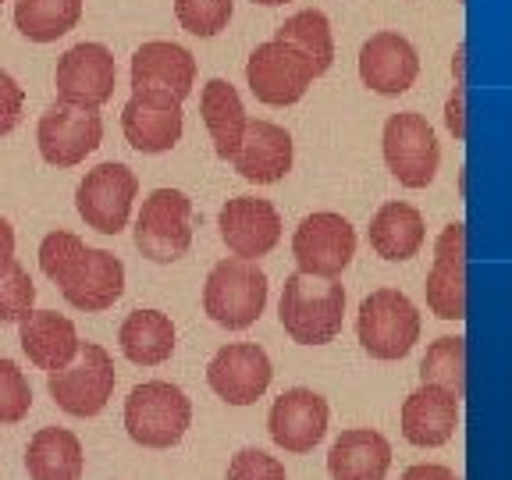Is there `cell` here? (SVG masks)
Masks as SVG:
<instances>
[{
  "mask_svg": "<svg viewBox=\"0 0 512 480\" xmlns=\"http://www.w3.org/2000/svg\"><path fill=\"white\" fill-rule=\"evenodd\" d=\"M281 328L299 345H328L342 331L345 288L335 278L317 274H292L285 278V292L278 303Z\"/></svg>",
  "mask_w": 512,
  "mask_h": 480,
  "instance_id": "obj_1",
  "label": "cell"
},
{
  "mask_svg": "<svg viewBox=\"0 0 512 480\" xmlns=\"http://www.w3.org/2000/svg\"><path fill=\"white\" fill-rule=\"evenodd\" d=\"M267 306V274L256 260L228 256L203 281V313L217 328L246 331L253 328Z\"/></svg>",
  "mask_w": 512,
  "mask_h": 480,
  "instance_id": "obj_2",
  "label": "cell"
},
{
  "mask_svg": "<svg viewBox=\"0 0 512 480\" xmlns=\"http://www.w3.org/2000/svg\"><path fill=\"white\" fill-rule=\"evenodd\" d=\"M192 424L189 395L171 381H143L125 399V431L143 448H171Z\"/></svg>",
  "mask_w": 512,
  "mask_h": 480,
  "instance_id": "obj_3",
  "label": "cell"
},
{
  "mask_svg": "<svg viewBox=\"0 0 512 480\" xmlns=\"http://www.w3.org/2000/svg\"><path fill=\"white\" fill-rule=\"evenodd\" d=\"M356 335L374 360H402L420 338V313L406 292L377 288L360 303Z\"/></svg>",
  "mask_w": 512,
  "mask_h": 480,
  "instance_id": "obj_4",
  "label": "cell"
},
{
  "mask_svg": "<svg viewBox=\"0 0 512 480\" xmlns=\"http://www.w3.org/2000/svg\"><path fill=\"white\" fill-rule=\"evenodd\" d=\"M381 150L392 178L399 185H406V189H427L434 182V175H438L441 146L431 121L424 114L416 111L392 114V118L384 121Z\"/></svg>",
  "mask_w": 512,
  "mask_h": 480,
  "instance_id": "obj_5",
  "label": "cell"
},
{
  "mask_svg": "<svg viewBox=\"0 0 512 480\" xmlns=\"http://www.w3.org/2000/svg\"><path fill=\"white\" fill-rule=\"evenodd\" d=\"M114 384L118 374L111 352L96 342H82L75 360L47 377V392L68 416H96L111 402Z\"/></svg>",
  "mask_w": 512,
  "mask_h": 480,
  "instance_id": "obj_6",
  "label": "cell"
},
{
  "mask_svg": "<svg viewBox=\"0 0 512 480\" xmlns=\"http://www.w3.org/2000/svg\"><path fill=\"white\" fill-rule=\"evenodd\" d=\"M192 246V200L182 189H153L136 217V249L153 264H175Z\"/></svg>",
  "mask_w": 512,
  "mask_h": 480,
  "instance_id": "obj_7",
  "label": "cell"
},
{
  "mask_svg": "<svg viewBox=\"0 0 512 480\" xmlns=\"http://www.w3.org/2000/svg\"><path fill=\"white\" fill-rule=\"evenodd\" d=\"M139 196V178L128 164L107 160L86 171V178L75 189V207L86 228L100 235H121L132 217V203Z\"/></svg>",
  "mask_w": 512,
  "mask_h": 480,
  "instance_id": "obj_8",
  "label": "cell"
},
{
  "mask_svg": "<svg viewBox=\"0 0 512 480\" xmlns=\"http://www.w3.org/2000/svg\"><path fill=\"white\" fill-rule=\"evenodd\" d=\"M313 68L296 47L281 40H267L249 54L246 61V82L249 93L267 107H292L306 96L313 86Z\"/></svg>",
  "mask_w": 512,
  "mask_h": 480,
  "instance_id": "obj_9",
  "label": "cell"
},
{
  "mask_svg": "<svg viewBox=\"0 0 512 480\" xmlns=\"http://www.w3.org/2000/svg\"><path fill=\"white\" fill-rule=\"evenodd\" d=\"M292 256L303 274L338 278L356 256V228L335 210L306 214L292 235Z\"/></svg>",
  "mask_w": 512,
  "mask_h": 480,
  "instance_id": "obj_10",
  "label": "cell"
},
{
  "mask_svg": "<svg viewBox=\"0 0 512 480\" xmlns=\"http://www.w3.org/2000/svg\"><path fill=\"white\" fill-rule=\"evenodd\" d=\"M57 100L61 104L100 111L118 86V64L104 43H75L61 54L54 72Z\"/></svg>",
  "mask_w": 512,
  "mask_h": 480,
  "instance_id": "obj_11",
  "label": "cell"
},
{
  "mask_svg": "<svg viewBox=\"0 0 512 480\" xmlns=\"http://www.w3.org/2000/svg\"><path fill=\"white\" fill-rule=\"evenodd\" d=\"M100 143H104V118H100V111H89V107L57 100L36 125L40 157L54 168H79Z\"/></svg>",
  "mask_w": 512,
  "mask_h": 480,
  "instance_id": "obj_12",
  "label": "cell"
},
{
  "mask_svg": "<svg viewBox=\"0 0 512 480\" xmlns=\"http://www.w3.org/2000/svg\"><path fill=\"white\" fill-rule=\"evenodd\" d=\"M185 128L182 100L157 89H132L125 111H121V132L128 146L139 153H168L178 146Z\"/></svg>",
  "mask_w": 512,
  "mask_h": 480,
  "instance_id": "obj_13",
  "label": "cell"
},
{
  "mask_svg": "<svg viewBox=\"0 0 512 480\" xmlns=\"http://www.w3.org/2000/svg\"><path fill=\"white\" fill-rule=\"evenodd\" d=\"M271 356L253 342H232L207 363V384L228 406H253L271 388Z\"/></svg>",
  "mask_w": 512,
  "mask_h": 480,
  "instance_id": "obj_14",
  "label": "cell"
},
{
  "mask_svg": "<svg viewBox=\"0 0 512 480\" xmlns=\"http://www.w3.org/2000/svg\"><path fill=\"white\" fill-rule=\"evenodd\" d=\"M427 306L441 320H466V224L452 221L434 242V267L427 274Z\"/></svg>",
  "mask_w": 512,
  "mask_h": 480,
  "instance_id": "obj_15",
  "label": "cell"
},
{
  "mask_svg": "<svg viewBox=\"0 0 512 480\" xmlns=\"http://www.w3.org/2000/svg\"><path fill=\"white\" fill-rule=\"evenodd\" d=\"M217 228L228 253L239 260H260L281 242V214L274 203L256 196H235L217 214Z\"/></svg>",
  "mask_w": 512,
  "mask_h": 480,
  "instance_id": "obj_16",
  "label": "cell"
},
{
  "mask_svg": "<svg viewBox=\"0 0 512 480\" xmlns=\"http://www.w3.org/2000/svg\"><path fill=\"white\" fill-rule=\"evenodd\" d=\"M328 402L313 388H292L281 399H274L271 413H267V431H271L274 445L285 452H310L320 445V438L328 434Z\"/></svg>",
  "mask_w": 512,
  "mask_h": 480,
  "instance_id": "obj_17",
  "label": "cell"
},
{
  "mask_svg": "<svg viewBox=\"0 0 512 480\" xmlns=\"http://www.w3.org/2000/svg\"><path fill=\"white\" fill-rule=\"evenodd\" d=\"M420 75L416 47L402 32H374L360 50V79L381 96H402Z\"/></svg>",
  "mask_w": 512,
  "mask_h": 480,
  "instance_id": "obj_18",
  "label": "cell"
},
{
  "mask_svg": "<svg viewBox=\"0 0 512 480\" xmlns=\"http://www.w3.org/2000/svg\"><path fill=\"white\" fill-rule=\"evenodd\" d=\"M61 296L82 313H104L125 292V264L107 249H86L72 274L61 281Z\"/></svg>",
  "mask_w": 512,
  "mask_h": 480,
  "instance_id": "obj_19",
  "label": "cell"
},
{
  "mask_svg": "<svg viewBox=\"0 0 512 480\" xmlns=\"http://www.w3.org/2000/svg\"><path fill=\"white\" fill-rule=\"evenodd\" d=\"M292 136L285 128L274 125V121H246V132H242V143L235 150L232 164L246 182L256 185H274L292 171Z\"/></svg>",
  "mask_w": 512,
  "mask_h": 480,
  "instance_id": "obj_20",
  "label": "cell"
},
{
  "mask_svg": "<svg viewBox=\"0 0 512 480\" xmlns=\"http://www.w3.org/2000/svg\"><path fill=\"white\" fill-rule=\"evenodd\" d=\"M459 427V395L438 384H420L402 402V438L416 448L445 445Z\"/></svg>",
  "mask_w": 512,
  "mask_h": 480,
  "instance_id": "obj_21",
  "label": "cell"
},
{
  "mask_svg": "<svg viewBox=\"0 0 512 480\" xmlns=\"http://www.w3.org/2000/svg\"><path fill=\"white\" fill-rule=\"evenodd\" d=\"M196 86V57L171 40H150L132 54V89H157L178 100Z\"/></svg>",
  "mask_w": 512,
  "mask_h": 480,
  "instance_id": "obj_22",
  "label": "cell"
},
{
  "mask_svg": "<svg viewBox=\"0 0 512 480\" xmlns=\"http://www.w3.org/2000/svg\"><path fill=\"white\" fill-rule=\"evenodd\" d=\"M18 342H22V352L29 356L32 367L54 374V370L68 367L75 360L82 338L64 313L32 310L25 320H18Z\"/></svg>",
  "mask_w": 512,
  "mask_h": 480,
  "instance_id": "obj_23",
  "label": "cell"
},
{
  "mask_svg": "<svg viewBox=\"0 0 512 480\" xmlns=\"http://www.w3.org/2000/svg\"><path fill=\"white\" fill-rule=\"evenodd\" d=\"M388 470H392V445L370 427L342 431L328 452V473L335 480H384Z\"/></svg>",
  "mask_w": 512,
  "mask_h": 480,
  "instance_id": "obj_24",
  "label": "cell"
},
{
  "mask_svg": "<svg viewBox=\"0 0 512 480\" xmlns=\"http://www.w3.org/2000/svg\"><path fill=\"white\" fill-rule=\"evenodd\" d=\"M427 239V224L424 214L413 207V203L392 200L384 203L374 217H370V246L381 260L388 264H406L420 253Z\"/></svg>",
  "mask_w": 512,
  "mask_h": 480,
  "instance_id": "obj_25",
  "label": "cell"
},
{
  "mask_svg": "<svg viewBox=\"0 0 512 480\" xmlns=\"http://www.w3.org/2000/svg\"><path fill=\"white\" fill-rule=\"evenodd\" d=\"M175 320L160 310H132L118 328L121 356L136 367H160L175 352Z\"/></svg>",
  "mask_w": 512,
  "mask_h": 480,
  "instance_id": "obj_26",
  "label": "cell"
},
{
  "mask_svg": "<svg viewBox=\"0 0 512 480\" xmlns=\"http://www.w3.org/2000/svg\"><path fill=\"white\" fill-rule=\"evenodd\" d=\"M25 470L32 480H79L86 470L82 441L68 427H40L25 445Z\"/></svg>",
  "mask_w": 512,
  "mask_h": 480,
  "instance_id": "obj_27",
  "label": "cell"
},
{
  "mask_svg": "<svg viewBox=\"0 0 512 480\" xmlns=\"http://www.w3.org/2000/svg\"><path fill=\"white\" fill-rule=\"evenodd\" d=\"M200 114H203V125H207L210 139H214L217 157L232 160L242 143V132H246V121H249L239 89L224 79H210L200 93Z\"/></svg>",
  "mask_w": 512,
  "mask_h": 480,
  "instance_id": "obj_28",
  "label": "cell"
},
{
  "mask_svg": "<svg viewBox=\"0 0 512 480\" xmlns=\"http://www.w3.org/2000/svg\"><path fill=\"white\" fill-rule=\"evenodd\" d=\"M82 0H15V29L32 43H54L79 25Z\"/></svg>",
  "mask_w": 512,
  "mask_h": 480,
  "instance_id": "obj_29",
  "label": "cell"
},
{
  "mask_svg": "<svg viewBox=\"0 0 512 480\" xmlns=\"http://www.w3.org/2000/svg\"><path fill=\"white\" fill-rule=\"evenodd\" d=\"M274 40L296 47L299 54L310 61L313 75H324L331 64H335V36H331V22H328V15L317 8L292 15L278 32H274Z\"/></svg>",
  "mask_w": 512,
  "mask_h": 480,
  "instance_id": "obj_30",
  "label": "cell"
},
{
  "mask_svg": "<svg viewBox=\"0 0 512 480\" xmlns=\"http://www.w3.org/2000/svg\"><path fill=\"white\" fill-rule=\"evenodd\" d=\"M420 381L448 388L452 395L463 399L466 392V338L463 335H445L431 342V349L420 360Z\"/></svg>",
  "mask_w": 512,
  "mask_h": 480,
  "instance_id": "obj_31",
  "label": "cell"
},
{
  "mask_svg": "<svg viewBox=\"0 0 512 480\" xmlns=\"http://www.w3.org/2000/svg\"><path fill=\"white\" fill-rule=\"evenodd\" d=\"M235 15V0H175V18L189 36L214 40L228 29Z\"/></svg>",
  "mask_w": 512,
  "mask_h": 480,
  "instance_id": "obj_32",
  "label": "cell"
},
{
  "mask_svg": "<svg viewBox=\"0 0 512 480\" xmlns=\"http://www.w3.org/2000/svg\"><path fill=\"white\" fill-rule=\"evenodd\" d=\"M36 310V285L22 264H11L0 274V324H18Z\"/></svg>",
  "mask_w": 512,
  "mask_h": 480,
  "instance_id": "obj_33",
  "label": "cell"
},
{
  "mask_svg": "<svg viewBox=\"0 0 512 480\" xmlns=\"http://www.w3.org/2000/svg\"><path fill=\"white\" fill-rule=\"evenodd\" d=\"M86 249L89 246L75 232H50L47 239L40 242V271L47 274L54 285H61V281L72 274V267L82 260Z\"/></svg>",
  "mask_w": 512,
  "mask_h": 480,
  "instance_id": "obj_34",
  "label": "cell"
},
{
  "mask_svg": "<svg viewBox=\"0 0 512 480\" xmlns=\"http://www.w3.org/2000/svg\"><path fill=\"white\" fill-rule=\"evenodd\" d=\"M32 409V388L15 360L0 356V424H18Z\"/></svg>",
  "mask_w": 512,
  "mask_h": 480,
  "instance_id": "obj_35",
  "label": "cell"
},
{
  "mask_svg": "<svg viewBox=\"0 0 512 480\" xmlns=\"http://www.w3.org/2000/svg\"><path fill=\"white\" fill-rule=\"evenodd\" d=\"M228 480H288L285 463L260 448H242L228 463Z\"/></svg>",
  "mask_w": 512,
  "mask_h": 480,
  "instance_id": "obj_36",
  "label": "cell"
},
{
  "mask_svg": "<svg viewBox=\"0 0 512 480\" xmlns=\"http://www.w3.org/2000/svg\"><path fill=\"white\" fill-rule=\"evenodd\" d=\"M22 111H25V89L18 86L15 75L0 68V136L15 132L18 121H22Z\"/></svg>",
  "mask_w": 512,
  "mask_h": 480,
  "instance_id": "obj_37",
  "label": "cell"
},
{
  "mask_svg": "<svg viewBox=\"0 0 512 480\" xmlns=\"http://www.w3.org/2000/svg\"><path fill=\"white\" fill-rule=\"evenodd\" d=\"M445 125H448V132L456 136V143H463L466 139V86H456L452 89V96H448Z\"/></svg>",
  "mask_w": 512,
  "mask_h": 480,
  "instance_id": "obj_38",
  "label": "cell"
},
{
  "mask_svg": "<svg viewBox=\"0 0 512 480\" xmlns=\"http://www.w3.org/2000/svg\"><path fill=\"white\" fill-rule=\"evenodd\" d=\"M399 480H459V477L441 463H416V466H409Z\"/></svg>",
  "mask_w": 512,
  "mask_h": 480,
  "instance_id": "obj_39",
  "label": "cell"
},
{
  "mask_svg": "<svg viewBox=\"0 0 512 480\" xmlns=\"http://www.w3.org/2000/svg\"><path fill=\"white\" fill-rule=\"evenodd\" d=\"M15 264V228L0 217V274Z\"/></svg>",
  "mask_w": 512,
  "mask_h": 480,
  "instance_id": "obj_40",
  "label": "cell"
},
{
  "mask_svg": "<svg viewBox=\"0 0 512 480\" xmlns=\"http://www.w3.org/2000/svg\"><path fill=\"white\" fill-rule=\"evenodd\" d=\"M452 75H456V86H466V43H459L452 54Z\"/></svg>",
  "mask_w": 512,
  "mask_h": 480,
  "instance_id": "obj_41",
  "label": "cell"
},
{
  "mask_svg": "<svg viewBox=\"0 0 512 480\" xmlns=\"http://www.w3.org/2000/svg\"><path fill=\"white\" fill-rule=\"evenodd\" d=\"M253 4H264V8H278V4H288V0H253Z\"/></svg>",
  "mask_w": 512,
  "mask_h": 480,
  "instance_id": "obj_42",
  "label": "cell"
}]
</instances>
